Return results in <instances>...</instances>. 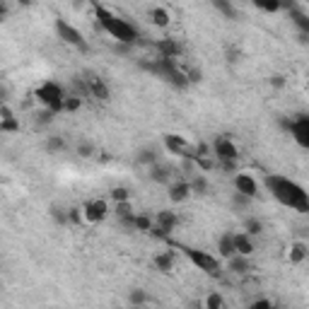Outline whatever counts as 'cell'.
I'll list each match as a JSON object with an SVG mask.
<instances>
[{"mask_svg": "<svg viewBox=\"0 0 309 309\" xmlns=\"http://www.w3.org/2000/svg\"><path fill=\"white\" fill-rule=\"evenodd\" d=\"M266 186L271 191V196L283 203L292 211H299V213H309V193L302 188V186L287 179V176H280V174H268L266 176Z\"/></svg>", "mask_w": 309, "mask_h": 309, "instance_id": "cell-1", "label": "cell"}, {"mask_svg": "<svg viewBox=\"0 0 309 309\" xmlns=\"http://www.w3.org/2000/svg\"><path fill=\"white\" fill-rule=\"evenodd\" d=\"M94 15H97V20H99V27H101L112 39L121 41V44H133L138 39L136 27L131 25V22H126V20H121V17H116L114 13H109L107 8L97 5V8H94Z\"/></svg>", "mask_w": 309, "mask_h": 309, "instance_id": "cell-2", "label": "cell"}, {"mask_svg": "<svg viewBox=\"0 0 309 309\" xmlns=\"http://www.w3.org/2000/svg\"><path fill=\"white\" fill-rule=\"evenodd\" d=\"M140 68L148 70V73L157 75L162 80L172 82L174 87H188V77L186 73L176 65V58H152V61H140Z\"/></svg>", "mask_w": 309, "mask_h": 309, "instance_id": "cell-3", "label": "cell"}, {"mask_svg": "<svg viewBox=\"0 0 309 309\" xmlns=\"http://www.w3.org/2000/svg\"><path fill=\"white\" fill-rule=\"evenodd\" d=\"M65 89H63L58 82H44V85L37 89V99L46 107V109H51V112L61 114L63 112V104H65Z\"/></svg>", "mask_w": 309, "mask_h": 309, "instance_id": "cell-4", "label": "cell"}, {"mask_svg": "<svg viewBox=\"0 0 309 309\" xmlns=\"http://www.w3.org/2000/svg\"><path fill=\"white\" fill-rule=\"evenodd\" d=\"M181 251L186 254V259L191 261L193 266H198L203 273H208L213 278H220L223 275V268H220V261L211 256V254H205V251H200V249H191V247H181Z\"/></svg>", "mask_w": 309, "mask_h": 309, "instance_id": "cell-5", "label": "cell"}, {"mask_svg": "<svg viewBox=\"0 0 309 309\" xmlns=\"http://www.w3.org/2000/svg\"><path fill=\"white\" fill-rule=\"evenodd\" d=\"M56 32H58V39H63L68 46H75L77 51H89V46H87L85 37H82V32L80 29H75L73 25H68L65 20H56Z\"/></svg>", "mask_w": 309, "mask_h": 309, "instance_id": "cell-6", "label": "cell"}, {"mask_svg": "<svg viewBox=\"0 0 309 309\" xmlns=\"http://www.w3.org/2000/svg\"><path fill=\"white\" fill-rule=\"evenodd\" d=\"M164 148L174 152V155H179V157H184V160H198V152L196 148L181 136H164Z\"/></svg>", "mask_w": 309, "mask_h": 309, "instance_id": "cell-7", "label": "cell"}, {"mask_svg": "<svg viewBox=\"0 0 309 309\" xmlns=\"http://www.w3.org/2000/svg\"><path fill=\"white\" fill-rule=\"evenodd\" d=\"M290 136L295 138V143L299 145V148L309 150V114H297L295 119H292Z\"/></svg>", "mask_w": 309, "mask_h": 309, "instance_id": "cell-8", "label": "cell"}, {"mask_svg": "<svg viewBox=\"0 0 309 309\" xmlns=\"http://www.w3.org/2000/svg\"><path fill=\"white\" fill-rule=\"evenodd\" d=\"M213 152H215V157H218L220 162H230V160H237V157H239L237 145L232 143V138H227V136L215 138V143H213Z\"/></svg>", "mask_w": 309, "mask_h": 309, "instance_id": "cell-9", "label": "cell"}, {"mask_svg": "<svg viewBox=\"0 0 309 309\" xmlns=\"http://www.w3.org/2000/svg\"><path fill=\"white\" fill-rule=\"evenodd\" d=\"M82 213H85L87 223H101V220L107 218L109 208H107V200L97 198V200H89V203H85V205H82Z\"/></svg>", "mask_w": 309, "mask_h": 309, "instance_id": "cell-10", "label": "cell"}, {"mask_svg": "<svg viewBox=\"0 0 309 309\" xmlns=\"http://www.w3.org/2000/svg\"><path fill=\"white\" fill-rule=\"evenodd\" d=\"M235 188H237V193H244V196H249V198L259 196V184H256V179H254L251 174H244V172L237 174Z\"/></svg>", "mask_w": 309, "mask_h": 309, "instance_id": "cell-11", "label": "cell"}, {"mask_svg": "<svg viewBox=\"0 0 309 309\" xmlns=\"http://www.w3.org/2000/svg\"><path fill=\"white\" fill-rule=\"evenodd\" d=\"M85 82H87V89H89V97L101 99V101L109 99V87H107V82L99 75H89V77H85Z\"/></svg>", "mask_w": 309, "mask_h": 309, "instance_id": "cell-12", "label": "cell"}, {"mask_svg": "<svg viewBox=\"0 0 309 309\" xmlns=\"http://www.w3.org/2000/svg\"><path fill=\"white\" fill-rule=\"evenodd\" d=\"M176 223H179V218H176V213H174V211H160V213H157V218H155V225H157V227H162L164 232H169V235L174 232Z\"/></svg>", "mask_w": 309, "mask_h": 309, "instance_id": "cell-13", "label": "cell"}, {"mask_svg": "<svg viewBox=\"0 0 309 309\" xmlns=\"http://www.w3.org/2000/svg\"><path fill=\"white\" fill-rule=\"evenodd\" d=\"M155 49H157V53H160V58H176L179 51H181L174 39H160V41L155 44Z\"/></svg>", "mask_w": 309, "mask_h": 309, "instance_id": "cell-14", "label": "cell"}, {"mask_svg": "<svg viewBox=\"0 0 309 309\" xmlns=\"http://www.w3.org/2000/svg\"><path fill=\"white\" fill-rule=\"evenodd\" d=\"M150 179L157 181V184H169V179H172V167H169V164H162V162L152 164V167H150Z\"/></svg>", "mask_w": 309, "mask_h": 309, "instance_id": "cell-15", "label": "cell"}, {"mask_svg": "<svg viewBox=\"0 0 309 309\" xmlns=\"http://www.w3.org/2000/svg\"><path fill=\"white\" fill-rule=\"evenodd\" d=\"M218 251H220V256L223 259H232L237 254V249H235V235L232 232H225L223 237H220V242H218Z\"/></svg>", "mask_w": 309, "mask_h": 309, "instance_id": "cell-16", "label": "cell"}, {"mask_svg": "<svg viewBox=\"0 0 309 309\" xmlns=\"http://www.w3.org/2000/svg\"><path fill=\"white\" fill-rule=\"evenodd\" d=\"M188 196H191V184H188V181H176V184L169 186V198H172V203H184Z\"/></svg>", "mask_w": 309, "mask_h": 309, "instance_id": "cell-17", "label": "cell"}, {"mask_svg": "<svg viewBox=\"0 0 309 309\" xmlns=\"http://www.w3.org/2000/svg\"><path fill=\"white\" fill-rule=\"evenodd\" d=\"M227 268L232 273H237V275H244V273L251 271V261H249V256H242V254H235L232 259L227 261Z\"/></svg>", "mask_w": 309, "mask_h": 309, "instance_id": "cell-18", "label": "cell"}, {"mask_svg": "<svg viewBox=\"0 0 309 309\" xmlns=\"http://www.w3.org/2000/svg\"><path fill=\"white\" fill-rule=\"evenodd\" d=\"M235 249H237V254H242V256H251V254H254V242H251V237H249L247 232H237Z\"/></svg>", "mask_w": 309, "mask_h": 309, "instance_id": "cell-19", "label": "cell"}, {"mask_svg": "<svg viewBox=\"0 0 309 309\" xmlns=\"http://www.w3.org/2000/svg\"><path fill=\"white\" fill-rule=\"evenodd\" d=\"M152 263H155V268L162 273H169L174 268V251H164V254H157L155 259H152Z\"/></svg>", "mask_w": 309, "mask_h": 309, "instance_id": "cell-20", "label": "cell"}, {"mask_svg": "<svg viewBox=\"0 0 309 309\" xmlns=\"http://www.w3.org/2000/svg\"><path fill=\"white\" fill-rule=\"evenodd\" d=\"M290 17H292V22L297 25V29H299L302 34H307V37H309V15L299 13V8L290 5Z\"/></svg>", "mask_w": 309, "mask_h": 309, "instance_id": "cell-21", "label": "cell"}, {"mask_svg": "<svg viewBox=\"0 0 309 309\" xmlns=\"http://www.w3.org/2000/svg\"><path fill=\"white\" fill-rule=\"evenodd\" d=\"M307 256H309V247L304 242H295L290 247V263H302Z\"/></svg>", "mask_w": 309, "mask_h": 309, "instance_id": "cell-22", "label": "cell"}, {"mask_svg": "<svg viewBox=\"0 0 309 309\" xmlns=\"http://www.w3.org/2000/svg\"><path fill=\"white\" fill-rule=\"evenodd\" d=\"M136 160L140 162V164H150V167H152V164H157V162H160L157 148H152V145H150V148H143L140 152H138V157H136Z\"/></svg>", "mask_w": 309, "mask_h": 309, "instance_id": "cell-23", "label": "cell"}, {"mask_svg": "<svg viewBox=\"0 0 309 309\" xmlns=\"http://www.w3.org/2000/svg\"><path fill=\"white\" fill-rule=\"evenodd\" d=\"M150 22L157 27H167L169 25V13H167L164 8H152V10H150Z\"/></svg>", "mask_w": 309, "mask_h": 309, "instance_id": "cell-24", "label": "cell"}, {"mask_svg": "<svg viewBox=\"0 0 309 309\" xmlns=\"http://www.w3.org/2000/svg\"><path fill=\"white\" fill-rule=\"evenodd\" d=\"M128 302H131V307H143V304L148 302V292H145L143 287H133V290L128 292Z\"/></svg>", "mask_w": 309, "mask_h": 309, "instance_id": "cell-25", "label": "cell"}, {"mask_svg": "<svg viewBox=\"0 0 309 309\" xmlns=\"http://www.w3.org/2000/svg\"><path fill=\"white\" fill-rule=\"evenodd\" d=\"M188 184H191V191H193V193H198V196H203V193L208 191V179H205L203 174L191 176V181H188Z\"/></svg>", "mask_w": 309, "mask_h": 309, "instance_id": "cell-26", "label": "cell"}, {"mask_svg": "<svg viewBox=\"0 0 309 309\" xmlns=\"http://www.w3.org/2000/svg\"><path fill=\"white\" fill-rule=\"evenodd\" d=\"M213 8H215V10H220L227 20H237L235 5H230V3H225V0H215V3H213Z\"/></svg>", "mask_w": 309, "mask_h": 309, "instance_id": "cell-27", "label": "cell"}, {"mask_svg": "<svg viewBox=\"0 0 309 309\" xmlns=\"http://www.w3.org/2000/svg\"><path fill=\"white\" fill-rule=\"evenodd\" d=\"M244 232H247L249 237H256L263 232V225H261V220H256V218H247V220H244Z\"/></svg>", "mask_w": 309, "mask_h": 309, "instance_id": "cell-28", "label": "cell"}, {"mask_svg": "<svg viewBox=\"0 0 309 309\" xmlns=\"http://www.w3.org/2000/svg\"><path fill=\"white\" fill-rule=\"evenodd\" d=\"M53 116H56V112H51V109H41V112L34 114V124L37 126H49V124H53Z\"/></svg>", "mask_w": 309, "mask_h": 309, "instance_id": "cell-29", "label": "cell"}, {"mask_svg": "<svg viewBox=\"0 0 309 309\" xmlns=\"http://www.w3.org/2000/svg\"><path fill=\"white\" fill-rule=\"evenodd\" d=\"M152 227H155V223L150 220L148 215H136V232H152Z\"/></svg>", "mask_w": 309, "mask_h": 309, "instance_id": "cell-30", "label": "cell"}, {"mask_svg": "<svg viewBox=\"0 0 309 309\" xmlns=\"http://www.w3.org/2000/svg\"><path fill=\"white\" fill-rule=\"evenodd\" d=\"M256 8L263 10V13H278V10H283V5L278 0H256Z\"/></svg>", "mask_w": 309, "mask_h": 309, "instance_id": "cell-31", "label": "cell"}, {"mask_svg": "<svg viewBox=\"0 0 309 309\" xmlns=\"http://www.w3.org/2000/svg\"><path fill=\"white\" fill-rule=\"evenodd\" d=\"M136 215V211L131 208V203L126 200V203H116V218L119 220H128V218H133Z\"/></svg>", "mask_w": 309, "mask_h": 309, "instance_id": "cell-32", "label": "cell"}, {"mask_svg": "<svg viewBox=\"0 0 309 309\" xmlns=\"http://www.w3.org/2000/svg\"><path fill=\"white\" fill-rule=\"evenodd\" d=\"M225 307V299L220 292H211L205 297V309H223Z\"/></svg>", "mask_w": 309, "mask_h": 309, "instance_id": "cell-33", "label": "cell"}, {"mask_svg": "<svg viewBox=\"0 0 309 309\" xmlns=\"http://www.w3.org/2000/svg\"><path fill=\"white\" fill-rule=\"evenodd\" d=\"M0 131L3 133H17L20 131V121L17 119H0Z\"/></svg>", "mask_w": 309, "mask_h": 309, "instance_id": "cell-34", "label": "cell"}, {"mask_svg": "<svg viewBox=\"0 0 309 309\" xmlns=\"http://www.w3.org/2000/svg\"><path fill=\"white\" fill-rule=\"evenodd\" d=\"M80 107H82V99L77 97V94H68L65 104H63V112H77Z\"/></svg>", "mask_w": 309, "mask_h": 309, "instance_id": "cell-35", "label": "cell"}, {"mask_svg": "<svg viewBox=\"0 0 309 309\" xmlns=\"http://www.w3.org/2000/svg\"><path fill=\"white\" fill-rule=\"evenodd\" d=\"M63 148H65V143H63L61 136H51L49 140H46V150H49V152H61Z\"/></svg>", "mask_w": 309, "mask_h": 309, "instance_id": "cell-36", "label": "cell"}, {"mask_svg": "<svg viewBox=\"0 0 309 309\" xmlns=\"http://www.w3.org/2000/svg\"><path fill=\"white\" fill-rule=\"evenodd\" d=\"M75 152H77V157H85V160H87V157H92V155L97 152V148H94L92 143H80Z\"/></svg>", "mask_w": 309, "mask_h": 309, "instance_id": "cell-37", "label": "cell"}, {"mask_svg": "<svg viewBox=\"0 0 309 309\" xmlns=\"http://www.w3.org/2000/svg\"><path fill=\"white\" fill-rule=\"evenodd\" d=\"M112 198L116 200V203H126V200H128V188H124V186L112 188Z\"/></svg>", "mask_w": 309, "mask_h": 309, "instance_id": "cell-38", "label": "cell"}, {"mask_svg": "<svg viewBox=\"0 0 309 309\" xmlns=\"http://www.w3.org/2000/svg\"><path fill=\"white\" fill-rule=\"evenodd\" d=\"M51 218H53L58 225H68V223H70V220H68V213L61 211V208H51Z\"/></svg>", "mask_w": 309, "mask_h": 309, "instance_id": "cell-39", "label": "cell"}, {"mask_svg": "<svg viewBox=\"0 0 309 309\" xmlns=\"http://www.w3.org/2000/svg\"><path fill=\"white\" fill-rule=\"evenodd\" d=\"M249 203H251L249 196H244V193H232V205H235V208H247Z\"/></svg>", "mask_w": 309, "mask_h": 309, "instance_id": "cell-40", "label": "cell"}, {"mask_svg": "<svg viewBox=\"0 0 309 309\" xmlns=\"http://www.w3.org/2000/svg\"><path fill=\"white\" fill-rule=\"evenodd\" d=\"M82 218H85L82 208H70V211H68V220H70V223L80 225V223H82Z\"/></svg>", "mask_w": 309, "mask_h": 309, "instance_id": "cell-41", "label": "cell"}, {"mask_svg": "<svg viewBox=\"0 0 309 309\" xmlns=\"http://www.w3.org/2000/svg\"><path fill=\"white\" fill-rule=\"evenodd\" d=\"M273 304L268 302V299H256V302H251V307L249 309H271Z\"/></svg>", "mask_w": 309, "mask_h": 309, "instance_id": "cell-42", "label": "cell"}, {"mask_svg": "<svg viewBox=\"0 0 309 309\" xmlns=\"http://www.w3.org/2000/svg\"><path fill=\"white\" fill-rule=\"evenodd\" d=\"M186 77H188V82H198V80H200V70H198V68H191V70H186Z\"/></svg>", "mask_w": 309, "mask_h": 309, "instance_id": "cell-43", "label": "cell"}, {"mask_svg": "<svg viewBox=\"0 0 309 309\" xmlns=\"http://www.w3.org/2000/svg\"><path fill=\"white\" fill-rule=\"evenodd\" d=\"M283 85H285V77H283V75H273V77H271V87L280 89Z\"/></svg>", "mask_w": 309, "mask_h": 309, "instance_id": "cell-44", "label": "cell"}, {"mask_svg": "<svg viewBox=\"0 0 309 309\" xmlns=\"http://www.w3.org/2000/svg\"><path fill=\"white\" fill-rule=\"evenodd\" d=\"M220 167H223L225 172H235V169H237V160H230V162H220Z\"/></svg>", "mask_w": 309, "mask_h": 309, "instance_id": "cell-45", "label": "cell"}, {"mask_svg": "<svg viewBox=\"0 0 309 309\" xmlns=\"http://www.w3.org/2000/svg\"><path fill=\"white\" fill-rule=\"evenodd\" d=\"M227 61H237V49H227Z\"/></svg>", "mask_w": 309, "mask_h": 309, "instance_id": "cell-46", "label": "cell"}, {"mask_svg": "<svg viewBox=\"0 0 309 309\" xmlns=\"http://www.w3.org/2000/svg\"><path fill=\"white\" fill-rule=\"evenodd\" d=\"M299 44H309V37L307 34H302V32H299Z\"/></svg>", "mask_w": 309, "mask_h": 309, "instance_id": "cell-47", "label": "cell"}, {"mask_svg": "<svg viewBox=\"0 0 309 309\" xmlns=\"http://www.w3.org/2000/svg\"><path fill=\"white\" fill-rule=\"evenodd\" d=\"M131 309H143V307H131Z\"/></svg>", "mask_w": 309, "mask_h": 309, "instance_id": "cell-48", "label": "cell"}]
</instances>
